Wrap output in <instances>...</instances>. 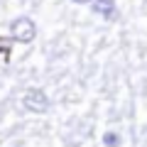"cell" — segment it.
I'll use <instances>...</instances> for the list:
<instances>
[{"label": "cell", "mask_w": 147, "mask_h": 147, "mask_svg": "<svg viewBox=\"0 0 147 147\" xmlns=\"http://www.w3.org/2000/svg\"><path fill=\"white\" fill-rule=\"evenodd\" d=\"M10 32L15 37V42H22V44H30L37 34V25L30 20V17H17L15 22L10 25Z\"/></svg>", "instance_id": "cell-1"}, {"label": "cell", "mask_w": 147, "mask_h": 147, "mask_svg": "<svg viewBox=\"0 0 147 147\" xmlns=\"http://www.w3.org/2000/svg\"><path fill=\"white\" fill-rule=\"evenodd\" d=\"M22 103H25V108L30 113H44L49 108V98L42 88H30L25 93V98H22Z\"/></svg>", "instance_id": "cell-2"}, {"label": "cell", "mask_w": 147, "mask_h": 147, "mask_svg": "<svg viewBox=\"0 0 147 147\" xmlns=\"http://www.w3.org/2000/svg\"><path fill=\"white\" fill-rule=\"evenodd\" d=\"M93 3V12L100 17H105V20H115L118 12H115V3L113 0H91Z\"/></svg>", "instance_id": "cell-3"}, {"label": "cell", "mask_w": 147, "mask_h": 147, "mask_svg": "<svg viewBox=\"0 0 147 147\" xmlns=\"http://www.w3.org/2000/svg\"><path fill=\"white\" fill-rule=\"evenodd\" d=\"M120 135H118V132H113V130H108V132H105V135H103V145L105 147H120Z\"/></svg>", "instance_id": "cell-4"}, {"label": "cell", "mask_w": 147, "mask_h": 147, "mask_svg": "<svg viewBox=\"0 0 147 147\" xmlns=\"http://www.w3.org/2000/svg\"><path fill=\"white\" fill-rule=\"evenodd\" d=\"M74 3H79V5H86V3H91V0H74Z\"/></svg>", "instance_id": "cell-5"}]
</instances>
